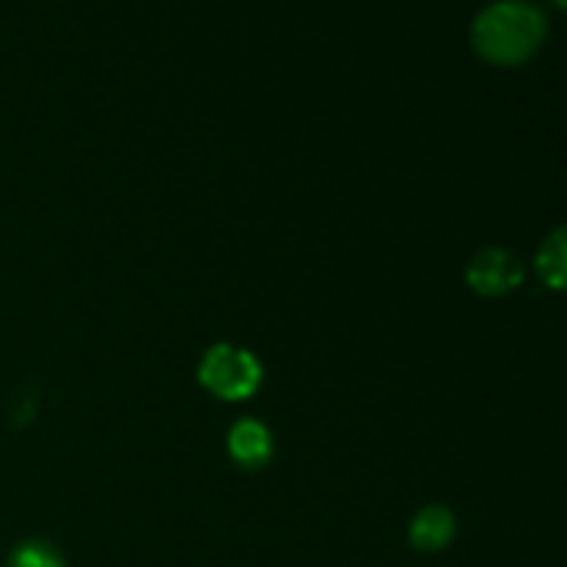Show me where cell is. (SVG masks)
Wrapping results in <instances>:
<instances>
[{"mask_svg": "<svg viewBox=\"0 0 567 567\" xmlns=\"http://www.w3.org/2000/svg\"><path fill=\"white\" fill-rule=\"evenodd\" d=\"M534 270L550 291H567V224H560L540 240Z\"/></svg>", "mask_w": 567, "mask_h": 567, "instance_id": "6", "label": "cell"}, {"mask_svg": "<svg viewBox=\"0 0 567 567\" xmlns=\"http://www.w3.org/2000/svg\"><path fill=\"white\" fill-rule=\"evenodd\" d=\"M8 567H68L61 550L48 540H24L11 550Z\"/></svg>", "mask_w": 567, "mask_h": 567, "instance_id": "7", "label": "cell"}, {"mask_svg": "<svg viewBox=\"0 0 567 567\" xmlns=\"http://www.w3.org/2000/svg\"><path fill=\"white\" fill-rule=\"evenodd\" d=\"M554 4H557V8H564V11H567V0H554Z\"/></svg>", "mask_w": 567, "mask_h": 567, "instance_id": "8", "label": "cell"}, {"mask_svg": "<svg viewBox=\"0 0 567 567\" xmlns=\"http://www.w3.org/2000/svg\"><path fill=\"white\" fill-rule=\"evenodd\" d=\"M467 284L481 298H507L524 284V264L507 247H481L467 264Z\"/></svg>", "mask_w": 567, "mask_h": 567, "instance_id": "3", "label": "cell"}, {"mask_svg": "<svg viewBox=\"0 0 567 567\" xmlns=\"http://www.w3.org/2000/svg\"><path fill=\"white\" fill-rule=\"evenodd\" d=\"M227 451L240 467H264L274 454V437L257 417H240L227 434Z\"/></svg>", "mask_w": 567, "mask_h": 567, "instance_id": "4", "label": "cell"}, {"mask_svg": "<svg viewBox=\"0 0 567 567\" xmlns=\"http://www.w3.org/2000/svg\"><path fill=\"white\" fill-rule=\"evenodd\" d=\"M408 534L417 550H444L457 537V517L444 504H427L414 514Z\"/></svg>", "mask_w": 567, "mask_h": 567, "instance_id": "5", "label": "cell"}, {"mask_svg": "<svg viewBox=\"0 0 567 567\" xmlns=\"http://www.w3.org/2000/svg\"><path fill=\"white\" fill-rule=\"evenodd\" d=\"M547 41V18L530 0H494L471 24L474 51L497 68L530 61Z\"/></svg>", "mask_w": 567, "mask_h": 567, "instance_id": "1", "label": "cell"}, {"mask_svg": "<svg viewBox=\"0 0 567 567\" xmlns=\"http://www.w3.org/2000/svg\"><path fill=\"white\" fill-rule=\"evenodd\" d=\"M200 384L220 401H247L264 378L260 361L237 344H214L197 368Z\"/></svg>", "mask_w": 567, "mask_h": 567, "instance_id": "2", "label": "cell"}]
</instances>
